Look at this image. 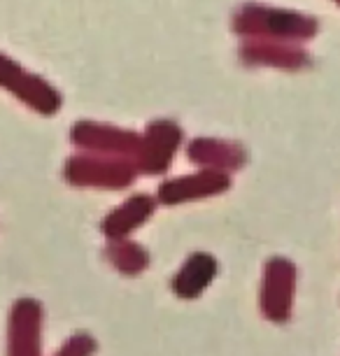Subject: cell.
<instances>
[{
    "instance_id": "cell-1",
    "label": "cell",
    "mask_w": 340,
    "mask_h": 356,
    "mask_svg": "<svg viewBox=\"0 0 340 356\" xmlns=\"http://www.w3.org/2000/svg\"><path fill=\"white\" fill-rule=\"evenodd\" d=\"M42 354V314L33 303H19L10 324V356Z\"/></svg>"
},
{
    "instance_id": "cell-2",
    "label": "cell",
    "mask_w": 340,
    "mask_h": 356,
    "mask_svg": "<svg viewBox=\"0 0 340 356\" xmlns=\"http://www.w3.org/2000/svg\"><path fill=\"white\" fill-rule=\"evenodd\" d=\"M96 352V340L86 333H77L65 340V345L58 349L56 356H93Z\"/></svg>"
}]
</instances>
